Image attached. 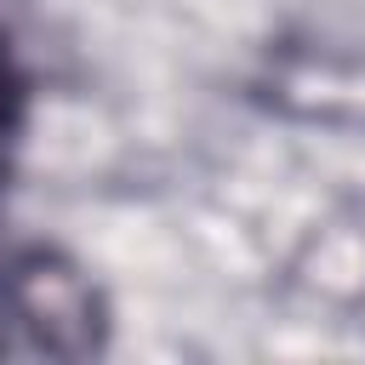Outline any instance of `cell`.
<instances>
[{
  "mask_svg": "<svg viewBox=\"0 0 365 365\" xmlns=\"http://www.w3.org/2000/svg\"><path fill=\"white\" fill-rule=\"evenodd\" d=\"M308 285L331 302H359L365 297V234L354 222L319 228L308 240Z\"/></svg>",
  "mask_w": 365,
  "mask_h": 365,
  "instance_id": "obj_2",
  "label": "cell"
},
{
  "mask_svg": "<svg viewBox=\"0 0 365 365\" xmlns=\"http://www.w3.org/2000/svg\"><path fill=\"white\" fill-rule=\"evenodd\" d=\"M11 314L51 354H86L97 342V291L63 257L34 251L11 268Z\"/></svg>",
  "mask_w": 365,
  "mask_h": 365,
  "instance_id": "obj_1",
  "label": "cell"
},
{
  "mask_svg": "<svg viewBox=\"0 0 365 365\" xmlns=\"http://www.w3.org/2000/svg\"><path fill=\"white\" fill-rule=\"evenodd\" d=\"M0 319H6V302H0Z\"/></svg>",
  "mask_w": 365,
  "mask_h": 365,
  "instance_id": "obj_3",
  "label": "cell"
}]
</instances>
